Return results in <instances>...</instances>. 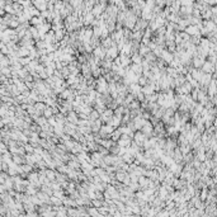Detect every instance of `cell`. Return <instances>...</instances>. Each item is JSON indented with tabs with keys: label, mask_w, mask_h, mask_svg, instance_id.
I'll list each match as a JSON object with an SVG mask.
<instances>
[{
	"label": "cell",
	"mask_w": 217,
	"mask_h": 217,
	"mask_svg": "<svg viewBox=\"0 0 217 217\" xmlns=\"http://www.w3.org/2000/svg\"><path fill=\"white\" fill-rule=\"evenodd\" d=\"M206 57H203V56H201V55H195V56H193V60H192V63H193V67H195V69H202V66H203V63L206 62Z\"/></svg>",
	"instance_id": "cell-1"
},
{
	"label": "cell",
	"mask_w": 217,
	"mask_h": 217,
	"mask_svg": "<svg viewBox=\"0 0 217 217\" xmlns=\"http://www.w3.org/2000/svg\"><path fill=\"white\" fill-rule=\"evenodd\" d=\"M133 140H135V142L139 146H142L145 144V141H146V135L142 131H139V132H136V133H135Z\"/></svg>",
	"instance_id": "cell-2"
},
{
	"label": "cell",
	"mask_w": 217,
	"mask_h": 217,
	"mask_svg": "<svg viewBox=\"0 0 217 217\" xmlns=\"http://www.w3.org/2000/svg\"><path fill=\"white\" fill-rule=\"evenodd\" d=\"M202 70H203V72L212 74V72L216 70V67H215V63H213V62H211L210 60H208V61H206V62L203 63V66H202Z\"/></svg>",
	"instance_id": "cell-3"
},
{
	"label": "cell",
	"mask_w": 217,
	"mask_h": 217,
	"mask_svg": "<svg viewBox=\"0 0 217 217\" xmlns=\"http://www.w3.org/2000/svg\"><path fill=\"white\" fill-rule=\"evenodd\" d=\"M117 54H118V47L117 46H112V47H109V48L107 50V57H109V59H116L117 57Z\"/></svg>",
	"instance_id": "cell-4"
},
{
	"label": "cell",
	"mask_w": 217,
	"mask_h": 217,
	"mask_svg": "<svg viewBox=\"0 0 217 217\" xmlns=\"http://www.w3.org/2000/svg\"><path fill=\"white\" fill-rule=\"evenodd\" d=\"M94 55L95 57H98V59H104L105 55H107V52H105L104 50H102V47H95V50H94Z\"/></svg>",
	"instance_id": "cell-5"
},
{
	"label": "cell",
	"mask_w": 217,
	"mask_h": 217,
	"mask_svg": "<svg viewBox=\"0 0 217 217\" xmlns=\"http://www.w3.org/2000/svg\"><path fill=\"white\" fill-rule=\"evenodd\" d=\"M127 177H128V175H127V173H126L125 170H123V172H122V170H118L117 174H116V179H117V182H122V183H123V182L126 180Z\"/></svg>",
	"instance_id": "cell-6"
},
{
	"label": "cell",
	"mask_w": 217,
	"mask_h": 217,
	"mask_svg": "<svg viewBox=\"0 0 217 217\" xmlns=\"http://www.w3.org/2000/svg\"><path fill=\"white\" fill-rule=\"evenodd\" d=\"M139 31H144V29H146L147 28V20L146 19H139L137 20V27H136Z\"/></svg>",
	"instance_id": "cell-7"
},
{
	"label": "cell",
	"mask_w": 217,
	"mask_h": 217,
	"mask_svg": "<svg viewBox=\"0 0 217 217\" xmlns=\"http://www.w3.org/2000/svg\"><path fill=\"white\" fill-rule=\"evenodd\" d=\"M150 52V47L149 46H146V45H141L140 46V50H139V54L142 56V57H145L147 54Z\"/></svg>",
	"instance_id": "cell-8"
},
{
	"label": "cell",
	"mask_w": 217,
	"mask_h": 217,
	"mask_svg": "<svg viewBox=\"0 0 217 217\" xmlns=\"http://www.w3.org/2000/svg\"><path fill=\"white\" fill-rule=\"evenodd\" d=\"M13 161L17 165H20V164H24L27 160H25V157H20L19 155H13Z\"/></svg>",
	"instance_id": "cell-9"
},
{
	"label": "cell",
	"mask_w": 217,
	"mask_h": 217,
	"mask_svg": "<svg viewBox=\"0 0 217 217\" xmlns=\"http://www.w3.org/2000/svg\"><path fill=\"white\" fill-rule=\"evenodd\" d=\"M34 107H36V109L38 110V112H41L42 114H43L45 109L47 108V107H46V104H45V103H42V102H38V103H36V104H34Z\"/></svg>",
	"instance_id": "cell-10"
},
{
	"label": "cell",
	"mask_w": 217,
	"mask_h": 217,
	"mask_svg": "<svg viewBox=\"0 0 217 217\" xmlns=\"http://www.w3.org/2000/svg\"><path fill=\"white\" fill-rule=\"evenodd\" d=\"M128 108L130 109H140V100H132V102L128 104Z\"/></svg>",
	"instance_id": "cell-11"
},
{
	"label": "cell",
	"mask_w": 217,
	"mask_h": 217,
	"mask_svg": "<svg viewBox=\"0 0 217 217\" xmlns=\"http://www.w3.org/2000/svg\"><path fill=\"white\" fill-rule=\"evenodd\" d=\"M45 173H46V177L48 178V180H55V179H56L57 174L55 172H52V170H45Z\"/></svg>",
	"instance_id": "cell-12"
},
{
	"label": "cell",
	"mask_w": 217,
	"mask_h": 217,
	"mask_svg": "<svg viewBox=\"0 0 217 217\" xmlns=\"http://www.w3.org/2000/svg\"><path fill=\"white\" fill-rule=\"evenodd\" d=\"M54 113H55V112H54V109H52V107H47V108L45 109V112H43V116H45L46 118H51Z\"/></svg>",
	"instance_id": "cell-13"
},
{
	"label": "cell",
	"mask_w": 217,
	"mask_h": 217,
	"mask_svg": "<svg viewBox=\"0 0 217 217\" xmlns=\"http://www.w3.org/2000/svg\"><path fill=\"white\" fill-rule=\"evenodd\" d=\"M67 121H70V122H72V123H76V122H78V117H76V114L74 113V112H69Z\"/></svg>",
	"instance_id": "cell-14"
},
{
	"label": "cell",
	"mask_w": 217,
	"mask_h": 217,
	"mask_svg": "<svg viewBox=\"0 0 217 217\" xmlns=\"http://www.w3.org/2000/svg\"><path fill=\"white\" fill-rule=\"evenodd\" d=\"M89 213H90V215H98V212L95 210H89Z\"/></svg>",
	"instance_id": "cell-15"
}]
</instances>
